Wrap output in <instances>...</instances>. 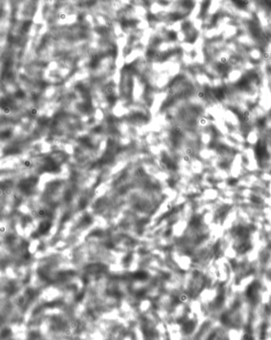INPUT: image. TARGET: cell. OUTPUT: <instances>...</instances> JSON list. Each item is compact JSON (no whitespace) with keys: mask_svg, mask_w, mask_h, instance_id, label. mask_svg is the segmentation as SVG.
<instances>
[{"mask_svg":"<svg viewBox=\"0 0 271 340\" xmlns=\"http://www.w3.org/2000/svg\"><path fill=\"white\" fill-rule=\"evenodd\" d=\"M50 226H51V225H50L49 222H41V224H40V226H39V228H38L37 232H39L40 234H46L48 230H49V229H50Z\"/></svg>","mask_w":271,"mask_h":340,"instance_id":"1","label":"cell"},{"mask_svg":"<svg viewBox=\"0 0 271 340\" xmlns=\"http://www.w3.org/2000/svg\"><path fill=\"white\" fill-rule=\"evenodd\" d=\"M194 329V323L193 321H186L183 324V330L187 334L191 333Z\"/></svg>","mask_w":271,"mask_h":340,"instance_id":"2","label":"cell"},{"mask_svg":"<svg viewBox=\"0 0 271 340\" xmlns=\"http://www.w3.org/2000/svg\"><path fill=\"white\" fill-rule=\"evenodd\" d=\"M243 339H244L243 340H254L253 339L252 337H251V335H250L249 333H246V334H245V335H244Z\"/></svg>","mask_w":271,"mask_h":340,"instance_id":"3","label":"cell"},{"mask_svg":"<svg viewBox=\"0 0 271 340\" xmlns=\"http://www.w3.org/2000/svg\"><path fill=\"white\" fill-rule=\"evenodd\" d=\"M221 321L223 322V323H226L227 322H228V318H227V315H223L222 316H221Z\"/></svg>","mask_w":271,"mask_h":340,"instance_id":"4","label":"cell"}]
</instances>
